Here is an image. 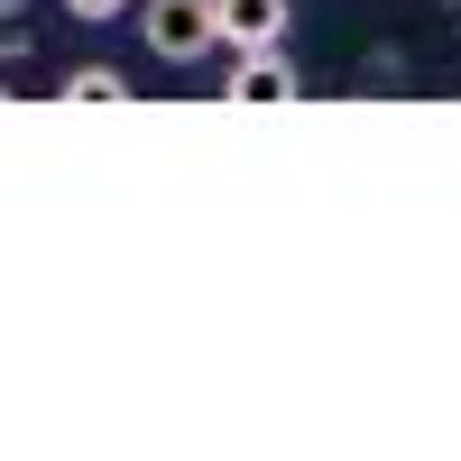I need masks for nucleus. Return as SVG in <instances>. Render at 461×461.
Masks as SVG:
<instances>
[{
    "mask_svg": "<svg viewBox=\"0 0 461 461\" xmlns=\"http://www.w3.org/2000/svg\"><path fill=\"white\" fill-rule=\"evenodd\" d=\"M139 37L158 65H203L221 37H212V0H139Z\"/></svg>",
    "mask_w": 461,
    "mask_h": 461,
    "instance_id": "f257e3e1",
    "label": "nucleus"
},
{
    "mask_svg": "<svg viewBox=\"0 0 461 461\" xmlns=\"http://www.w3.org/2000/svg\"><path fill=\"white\" fill-rule=\"evenodd\" d=\"M295 93H304V74H295L286 47H240L221 74V102H240V111H286Z\"/></svg>",
    "mask_w": 461,
    "mask_h": 461,
    "instance_id": "f03ea898",
    "label": "nucleus"
},
{
    "mask_svg": "<svg viewBox=\"0 0 461 461\" xmlns=\"http://www.w3.org/2000/svg\"><path fill=\"white\" fill-rule=\"evenodd\" d=\"M286 19H295V0H212V37L230 56H240V47H277Z\"/></svg>",
    "mask_w": 461,
    "mask_h": 461,
    "instance_id": "7ed1b4c3",
    "label": "nucleus"
},
{
    "mask_svg": "<svg viewBox=\"0 0 461 461\" xmlns=\"http://www.w3.org/2000/svg\"><path fill=\"white\" fill-rule=\"evenodd\" d=\"M56 102H130V74L121 65H74L56 84Z\"/></svg>",
    "mask_w": 461,
    "mask_h": 461,
    "instance_id": "20e7f679",
    "label": "nucleus"
},
{
    "mask_svg": "<svg viewBox=\"0 0 461 461\" xmlns=\"http://www.w3.org/2000/svg\"><path fill=\"white\" fill-rule=\"evenodd\" d=\"M19 56H37V10L28 0H0V65H19Z\"/></svg>",
    "mask_w": 461,
    "mask_h": 461,
    "instance_id": "39448f33",
    "label": "nucleus"
},
{
    "mask_svg": "<svg viewBox=\"0 0 461 461\" xmlns=\"http://www.w3.org/2000/svg\"><path fill=\"white\" fill-rule=\"evenodd\" d=\"M65 19H84V28H111V19H130V0H56Z\"/></svg>",
    "mask_w": 461,
    "mask_h": 461,
    "instance_id": "423d86ee",
    "label": "nucleus"
},
{
    "mask_svg": "<svg viewBox=\"0 0 461 461\" xmlns=\"http://www.w3.org/2000/svg\"><path fill=\"white\" fill-rule=\"evenodd\" d=\"M0 102H19V84H10V74H0Z\"/></svg>",
    "mask_w": 461,
    "mask_h": 461,
    "instance_id": "0eeeda50",
    "label": "nucleus"
},
{
    "mask_svg": "<svg viewBox=\"0 0 461 461\" xmlns=\"http://www.w3.org/2000/svg\"><path fill=\"white\" fill-rule=\"evenodd\" d=\"M443 10H461V0H443Z\"/></svg>",
    "mask_w": 461,
    "mask_h": 461,
    "instance_id": "6e6552de",
    "label": "nucleus"
}]
</instances>
